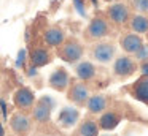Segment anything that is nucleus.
Here are the masks:
<instances>
[{
    "instance_id": "f257e3e1",
    "label": "nucleus",
    "mask_w": 148,
    "mask_h": 136,
    "mask_svg": "<svg viewBox=\"0 0 148 136\" xmlns=\"http://www.w3.org/2000/svg\"><path fill=\"white\" fill-rule=\"evenodd\" d=\"M83 46L77 40H64V43L58 46V55L67 63H77L83 57Z\"/></svg>"
},
{
    "instance_id": "f03ea898",
    "label": "nucleus",
    "mask_w": 148,
    "mask_h": 136,
    "mask_svg": "<svg viewBox=\"0 0 148 136\" xmlns=\"http://www.w3.org/2000/svg\"><path fill=\"white\" fill-rule=\"evenodd\" d=\"M67 98L75 104V106H84L89 98V87L83 81L72 82L67 87Z\"/></svg>"
},
{
    "instance_id": "7ed1b4c3",
    "label": "nucleus",
    "mask_w": 148,
    "mask_h": 136,
    "mask_svg": "<svg viewBox=\"0 0 148 136\" xmlns=\"http://www.w3.org/2000/svg\"><path fill=\"white\" fill-rule=\"evenodd\" d=\"M54 106L53 100L49 97H42L32 106V119L37 123H46L51 117V109Z\"/></svg>"
},
{
    "instance_id": "20e7f679",
    "label": "nucleus",
    "mask_w": 148,
    "mask_h": 136,
    "mask_svg": "<svg viewBox=\"0 0 148 136\" xmlns=\"http://www.w3.org/2000/svg\"><path fill=\"white\" fill-rule=\"evenodd\" d=\"M35 93H34V90L30 87H27V85H23V87H19L16 92H14L13 95V103L14 106L18 108L19 111H29L32 109V106L35 104Z\"/></svg>"
},
{
    "instance_id": "39448f33",
    "label": "nucleus",
    "mask_w": 148,
    "mask_h": 136,
    "mask_svg": "<svg viewBox=\"0 0 148 136\" xmlns=\"http://www.w3.org/2000/svg\"><path fill=\"white\" fill-rule=\"evenodd\" d=\"M137 70V62H135L132 57L129 55H121L115 60V65H113V73L118 76L119 79H127Z\"/></svg>"
},
{
    "instance_id": "423d86ee",
    "label": "nucleus",
    "mask_w": 148,
    "mask_h": 136,
    "mask_svg": "<svg viewBox=\"0 0 148 136\" xmlns=\"http://www.w3.org/2000/svg\"><path fill=\"white\" fill-rule=\"evenodd\" d=\"M10 127L18 136H26L30 131V127H32V119L27 116L24 111H18L11 116L10 119Z\"/></svg>"
},
{
    "instance_id": "0eeeda50",
    "label": "nucleus",
    "mask_w": 148,
    "mask_h": 136,
    "mask_svg": "<svg viewBox=\"0 0 148 136\" xmlns=\"http://www.w3.org/2000/svg\"><path fill=\"white\" fill-rule=\"evenodd\" d=\"M48 84L51 89H54V90H58V92H65L67 87L70 85V74L67 73L65 68L59 66V68H56L54 71L51 73V76H49V79H48Z\"/></svg>"
},
{
    "instance_id": "6e6552de",
    "label": "nucleus",
    "mask_w": 148,
    "mask_h": 136,
    "mask_svg": "<svg viewBox=\"0 0 148 136\" xmlns=\"http://www.w3.org/2000/svg\"><path fill=\"white\" fill-rule=\"evenodd\" d=\"M110 30L112 28L103 18H94L86 28V35L89 40H99V38L107 37L110 33Z\"/></svg>"
},
{
    "instance_id": "1a4fd4ad",
    "label": "nucleus",
    "mask_w": 148,
    "mask_h": 136,
    "mask_svg": "<svg viewBox=\"0 0 148 136\" xmlns=\"http://www.w3.org/2000/svg\"><path fill=\"white\" fill-rule=\"evenodd\" d=\"M116 52V47L113 43H99L92 47V59H96L99 63H108L113 60Z\"/></svg>"
},
{
    "instance_id": "9d476101",
    "label": "nucleus",
    "mask_w": 148,
    "mask_h": 136,
    "mask_svg": "<svg viewBox=\"0 0 148 136\" xmlns=\"http://www.w3.org/2000/svg\"><path fill=\"white\" fill-rule=\"evenodd\" d=\"M119 44H121L123 51L126 54H135L142 46H143V40L134 32H127V33L121 35L119 38Z\"/></svg>"
},
{
    "instance_id": "9b49d317",
    "label": "nucleus",
    "mask_w": 148,
    "mask_h": 136,
    "mask_svg": "<svg viewBox=\"0 0 148 136\" xmlns=\"http://www.w3.org/2000/svg\"><path fill=\"white\" fill-rule=\"evenodd\" d=\"M107 14H108V18L118 25L126 24V22L129 21V18H131V11H129V8L124 3H115V5H112L107 9Z\"/></svg>"
},
{
    "instance_id": "f8f14e48",
    "label": "nucleus",
    "mask_w": 148,
    "mask_h": 136,
    "mask_svg": "<svg viewBox=\"0 0 148 136\" xmlns=\"http://www.w3.org/2000/svg\"><path fill=\"white\" fill-rule=\"evenodd\" d=\"M30 63H32L34 66H37V68H40V66H45L48 65L49 62H51L53 55L51 52H49L48 47L45 46H35L30 49Z\"/></svg>"
},
{
    "instance_id": "ddd939ff",
    "label": "nucleus",
    "mask_w": 148,
    "mask_h": 136,
    "mask_svg": "<svg viewBox=\"0 0 148 136\" xmlns=\"http://www.w3.org/2000/svg\"><path fill=\"white\" fill-rule=\"evenodd\" d=\"M119 122H121V116L116 111H107V112L103 111L100 119L97 120V125H99V130L110 131V130H115Z\"/></svg>"
},
{
    "instance_id": "4468645a",
    "label": "nucleus",
    "mask_w": 148,
    "mask_h": 136,
    "mask_svg": "<svg viewBox=\"0 0 148 136\" xmlns=\"http://www.w3.org/2000/svg\"><path fill=\"white\" fill-rule=\"evenodd\" d=\"M131 93L135 100L148 106V76H142L140 79L135 81V84L131 87Z\"/></svg>"
},
{
    "instance_id": "2eb2a0df",
    "label": "nucleus",
    "mask_w": 148,
    "mask_h": 136,
    "mask_svg": "<svg viewBox=\"0 0 148 136\" xmlns=\"http://www.w3.org/2000/svg\"><path fill=\"white\" fill-rule=\"evenodd\" d=\"M78 119H80L78 109H73V108H64L58 116V123L62 127V128H72L73 125H77Z\"/></svg>"
},
{
    "instance_id": "dca6fc26",
    "label": "nucleus",
    "mask_w": 148,
    "mask_h": 136,
    "mask_svg": "<svg viewBox=\"0 0 148 136\" xmlns=\"http://www.w3.org/2000/svg\"><path fill=\"white\" fill-rule=\"evenodd\" d=\"M107 104H108V100H107L105 95H89L86 101V108L89 114H102L103 111L107 109Z\"/></svg>"
},
{
    "instance_id": "f3484780",
    "label": "nucleus",
    "mask_w": 148,
    "mask_h": 136,
    "mask_svg": "<svg viewBox=\"0 0 148 136\" xmlns=\"http://www.w3.org/2000/svg\"><path fill=\"white\" fill-rule=\"evenodd\" d=\"M43 40H45V43L48 44L49 47H58L59 44L64 43L65 40V33L62 28L59 27H49L45 30V33H43Z\"/></svg>"
},
{
    "instance_id": "a211bd4d",
    "label": "nucleus",
    "mask_w": 148,
    "mask_h": 136,
    "mask_svg": "<svg viewBox=\"0 0 148 136\" xmlns=\"http://www.w3.org/2000/svg\"><path fill=\"white\" fill-rule=\"evenodd\" d=\"M75 71H77V78L80 79V81L86 82V81H91V79H94V76H96V66H94V63L88 62V60H84V62H80L77 65V68H75Z\"/></svg>"
},
{
    "instance_id": "6ab92c4d",
    "label": "nucleus",
    "mask_w": 148,
    "mask_h": 136,
    "mask_svg": "<svg viewBox=\"0 0 148 136\" xmlns=\"http://www.w3.org/2000/svg\"><path fill=\"white\" fill-rule=\"evenodd\" d=\"M99 125L94 119H84L75 131V136H99Z\"/></svg>"
},
{
    "instance_id": "aec40b11",
    "label": "nucleus",
    "mask_w": 148,
    "mask_h": 136,
    "mask_svg": "<svg viewBox=\"0 0 148 136\" xmlns=\"http://www.w3.org/2000/svg\"><path fill=\"white\" fill-rule=\"evenodd\" d=\"M129 27L134 33H147L148 32V18L143 14H135L129 18Z\"/></svg>"
},
{
    "instance_id": "412c9836",
    "label": "nucleus",
    "mask_w": 148,
    "mask_h": 136,
    "mask_svg": "<svg viewBox=\"0 0 148 136\" xmlns=\"http://www.w3.org/2000/svg\"><path fill=\"white\" fill-rule=\"evenodd\" d=\"M132 5L140 14L148 13V0H132Z\"/></svg>"
},
{
    "instance_id": "4be33fe9",
    "label": "nucleus",
    "mask_w": 148,
    "mask_h": 136,
    "mask_svg": "<svg viewBox=\"0 0 148 136\" xmlns=\"http://www.w3.org/2000/svg\"><path fill=\"white\" fill-rule=\"evenodd\" d=\"M148 59V44L147 46H142L140 49L135 52V60H138V62H143V60Z\"/></svg>"
},
{
    "instance_id": "5701e85b",
    "label": "nucleus",
    "mask_w": 148,
    "mask_h": 136,
    "mask_svg": "<svg viewBox=\"0 0 148 136\" xmlns=\"http://www.w3.org/2000/svg\"><path fill=\"white\" fill-rule=\"evenodd\" d=\"M73 5L77 6V11L80 13L81 16H86V9H84V3H83V0H73Z\"/></svg>"
},
{
    "instance_id": "b1692460",
    "label": "nucleus",
    "mask_w": 148,
    "mask_h": 136,
    "mask_svg": "<svg viewBox=\"0 0 148 136\" xmlns=\"http://www.w3.org/2000/svg\"><path fill=\"white\" fill-rule=\"evenodd\" d=\"M26 62V49H21L18 54V60H16V66H23Z\"/></svg>"
},
{
    "instance_id": "393cba45",
    "label": "nucleus",
    "mask_w": 148,
    "mask_h": 136,
    "mask_svg": "<svg viewBox=\"0 0 148 136\" xmlns=\"http://www.w3.org/2000/svg\"><path fill=\"white\" fill-rule=\"evenodd\" d=\"M140 70H142V74H143V76H148V59L142 62V65H140Z\"/></svg>"
},
{
    "instance_id": "a878e982",
    "label": "nucleus",
    "mask_w": 148,
    "mask_h": 136,
    "mask_svg": "<svg viewBox=\"0 0 148 136\" xmlns=\"http://www.w3.org/2000/svg\"><path fill=\"white\" fill-rule=\"evenodd\" d=\"M0 108H2V112H3V117H7V103L3 100H0Z\"/></svg>"
},
{
    "instance_id": "bb28decb",
    "label": "nucleus",
    "mask_w": 148,
    "mask_h": 136,
    "mask_svg": "<svg viewBox=\"0 0 148 136\" xmlns=\"http://www.w3.org/2000/svg\"><path fill=\"white\" fill-rule=\"evenodd\" d=\"M35 73H37V66H34V65L30 66L29 70H27V74H29V76H34Z\"/></svg>"
},
{
    "instance_id": "cd10ccee",
    "label": "nucleus",
    "mask_w": 148,
    "mask_h": 136,
    "mask_svg": "<svg viewBox=\"0 0 148 136\" xmlns=\"http://www.w3.org/2000/svg\"><path fill=\"white\" fill-rule=\"evenodd\" d=\"M0 136H5V130H3V123H0Z\"/></svg>"
},
{
    "instance_id": "c85d7f7f",
    "label": "nucleus",
    "mask_w": 148,
    "mask_h": 136,
    "mask_svg": "<svg viewBox=\"0 0 148 136\" xmlns=\"http://www.w3.org/2000/svg\"><path fill=\"white\" fill-rule=\"evenodd\" d=\"M91 2H92V5H94V6H97V3H99V0H91Z\"/></svg>"
},
{
    "instance_id": "c756f323",
    "label": "nucleus",
    "mask_w": 148,
    "mask_h": 136,
    "mask_svg": "<svg viewBox=\"0 0 148 136\" xmlns=\"http://www.w3.org/2000/svg\"><path fill=\"white\" fill-rule=\"evenodd\" d=\"M103 136H113V135H103Z\"/></svg>"
},
{
    "instance_id": "7c9ffc66",
    "label": "nucleus",
    "mask_w": 148,
    "mask_h": 136,
    "mask_svg": "<svg viewBox=\"0 0 148 136\" xmlns=\"http://www.w3.org/2000/svg\"><path fill=\"white\" fill-rule=\"evenodd\" d=\"M147 37H148V32H147Z\"/></svg>"
}]
</instances>
